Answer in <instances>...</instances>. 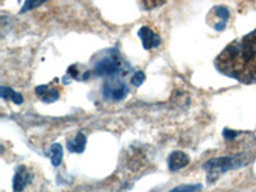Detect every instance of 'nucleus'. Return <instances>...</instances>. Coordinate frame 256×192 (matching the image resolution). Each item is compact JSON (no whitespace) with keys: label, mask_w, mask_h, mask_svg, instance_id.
Segmentation results:
<instances>
[{"label":"nucleus","mask_w":256,"mask_h":192,"mask_svg":"<svg viewBox=\"0 0 256 192\" xmlns=\"http://www.w3.org/2000/svg\"><path fill=\"white\" fill-rule=\"evenodd\" d=\"M219 72L244 84L256 82V30L230 42L216 58Z\"/></svg>","instance_id":"1"},{"label":"nucleus","mask_w":256,"mask_h":192,"mask_svg":"<svg viewBox=\"0 0 256 192\" xmlns=\"http://www.w3.org/2000/svg\"><path fill=\"white\" fill-rule=\"evenodd\" d=\"M251 158L248 154L230 155V156L212 158L204 164V169L208 172V180L212 182L223 173L228 172L230 169L240 168L250 163Z\"/></svg>","instance_id":"2"},{"label":"nucleus","mask_w":256,"mask_h":192,"mask_svg":"<svg viewBox=\"0 0 256 192\" xmlns=\"http://www.w3.org/2000/svg\"><path fill=\"white\" fill-rule=\"evenodd\" d=\"M94 72L98 76L113 77L124 72V63L118 52H108L95 63Z\"/></svg>","instance_id":"3"},{"label":"nucleus","mask_w":256,"mask_h":192,"mask_svg":"<svg viewBox=\"0 0 256 192\" xmlns=\"http://www.w3.org/2000/svg\"><path fill=\"white\" fill-rule=\"evenodd\" d=\"M128 92H130V88L124 84V81H120L116 77L106 81L104 84V86H102V94H104L105 98L114 100V102H120V100H123L127 96Z\"/></svg>","instance_id":"4"},{"label":"nucleus","mask_w":256,"mask_h":192,"mask_svg":"<svg viewBox=\"0 0 256 192\" xmlns=\"http://www.w3.org/2000/svg\"><path fill=\"white\" fill-rule=\"evenodd\" d=\"M138 36L142 41L144 49L146 50H152L162 44V38L158 35L156 32L152 31V28H148V26L141 27L140 31H138Z\"/></svg>","instance_id":"5"},{"label":"nucleus","mask_w":256,"mask_h":192,"mask_svg":"<svg viewBox=\"0 0 256 192\" xmlns=\"http://www.w3.org/2000/svg\"><path fill=\"white\" fill-rule=\"evenodd\" d=\"M32 182V174L28 169L24 166H18L17 172H16L14 178H13V191L22 192L27 184Z\"/></svg>","instance_id":"6"},{"label":"nucleus","mask_w":256,"mask_h":192,"mask_svg":"<svg viewBox=\"0 0 256 192\" xmlns=\"http://www.w3.org/2000/svg\"><path fill=\"white\" fill-rule=\"evenodd\" d=\"M190 164V156L184 152H173L168 158V166L172 172H177Z\"/></svg>","instance_id":"7"},{"label":"nucleus","mask_w":256,"mask_h":192,"mask_svg":"<svg viewBox=\"0 0 256 192\" xmlns=\"http://www.w3.org/2000/svg\"><path fill=\"white\" fill-rule=\"evenodd\" d=\"M68 152H77V154H81L84 152V148H86V136H84L82 132L76 134V137L73 140H70L67 144Z\"/></svg>","instance_id":"8"},{"label":"nucleus","mask_w":256,"mask_h":192,"mask_svg":"<svg viewBox=\"0 0 256 192\" xmlns=\"http://www.w3.org/2000/svg\"><path fill=\"white\" fill-rule=\"evenodd\" d=\"M212 12L219 18L218 22L214 24V28L216 31H223L226 26H227V20H230V10L226 6H216V8H214Z\"/></svg>","instance_id":"9"},{"label":"nucleus","mask_w":256,"mask_h":192,"mask_svg":"<svg viewBox=\"0 0 256 192\" xmlns=\"http://www.w3.org/2000/svg\"><path fill=\"white\" fill-rule=\"evenodd\" d=\"M50 159H52V164L54 166H59L63 160V148L60 144H54L50 148Z\"/></svg>","instance_id":"10"},{"label":"nucleus","mask_w":256,"mask_h":192,"mask_svg":"<svg viewBox=\"0 0 256 192\" xmlns=\"http://www.w3.org/2000/svg\"><path fill=\"white\" fill-rule=\"evenodd\" d=\"M202 188L201 184H182V186H178L176 188L170 190L169 192H198Z\"/></svg>","instance_id":"11"},{"label":"nucleus","mask_w":256,"mask_h":192,"mask_svg":"<svg viewBox=\"0 0 256 192\" xmlns=\"http://www.w3.org/2000/svg\"><path fill=\"white\" fill-rule=\"evenodd\" d=\"M58 99H59V91L56 90V88H49L48 92L41 98V100H42L44 102H46V104L56 102Z\"/></svg>","instance_id":"12"},{"label":"nucleus","mask_w":256,"mask_h":192,"mask_svg":"<svg viewBox=\"0 0 256 192\" xmlns=\"http://www.w3.org/2000/svg\"><path fill=\"white\" fill-rule=\"evenodd\" d=\"M42 3H44L42 0H27V2H24V8L20 9V13H26L27 10L38 8V6H40Z\"/></svg>","instance_id":"13"},{"label":"nucleus","mask_w":256,"mask_h":192,"mask_svg":"<svg viewBox=\"0 0 256 192\" xmlns=\"http://www.w3.org/2000/svg\"><path fill=\"white\" fill-rule=\"evenodd\" d=\"M145 78H146L145 73H144L142 70H137V72L134 74V77H132L131 82H132V84H134V86L138 88V86H141V84H144Z\"/></svg>","instance_id":"14"},{"label":"nucleus","mask_w":256,"mask_h":192,"mask_svg":"<svg viewBox=\"0 0 256 192\" xmlns=\"http://www.w3.org/2000/svg\"><path fill=\"white\" fill-rule=\"evenodd\" d=\"M223 134H224L223 136H224V138H226V140L232 141V140H234L237 136H238L240 132L233 131V130H230V128H226V130L223 131Z\"/></svg>","instance_id":"15"},{"label":"nucleus","mask_w":256,"mask_h":192,"mask_svg":"<svg viewBox=\"0 0 256 192\" xmlns=\"http://www.w3.org/2000/svg\"><path fill=\"white\" fill-rule=\"evenodd\" d=\"M14 94V91L10 88H6V86H2V90H0V95L3 99H10L12 95Z\"/></svg>","instance_id":"16"},{"label":"nucleus","mask_w":256,"mask_h":192,"mask_svg":"<svg viewBox=\"0 0 256 192\" xmlns=\"http://www.w3.org/2000/svg\"><path fill=\"white\" fill-rule=\"evenodd\" d=\"M10 100H12V102L17 105H20L22 102H24V98H22V95H20V92H16V91H14V94L12 95V98H10Z\"/></svg>","instance_id":"17"},{"label":"nucleus","mask_w":256,"mask_h":192,"mask_svg":"<svg viewBox=\"0 0 256 192\" xmlns=\"http://www.w3.org/2000/svg\"><path fill=\"white\" fill-rule=\"evenodd\" d=\"M164 2H159V3H152V0H148V2H145V8L150 9V8H154V6H162Z\"/></svg>","instance_id":"18"}]
</instances>
